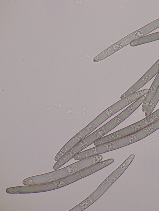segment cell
I'll return each mask as SVG.
<instances>
[{
	"label": "cell",
	"mask_w": 159,
	"mask_h": 211,
	"mask_svg": "<svg viewBox=\"0 0 159 211\" xmlns=\"http://www.w3.org/2000/svg\"><path fill=\"white\" fill-rule=\"evenodd\" d=\"M64 186L61 179L44 183L10 187L7 188L6 191L10 194L31 193L50 191Z\"/></svg>",
	"instance_id": "3957f363"
},
{
	"label": "cell",
	"mask_w": 159,
	"mask_h": 211,
	"mask_svg": "<svg viewBox=\"0 0 159 211\" xmlns=\"http://www.w3.org/2000/svg\"><path fill=\"white\" fill-rule=\"evenodd\" d=\"M104 136L99 129L84 138L66 154L71 159L76 154Z\"/></svg>",
	"instance_id": "ba28073f"
},
{
	"label": "cell",
	"mask_w": 159,
	"mask_h": 211,
	"mask_svg": "<svg viewBox=\"0 0 159 211\" xmlns=\"http://www.w3.org/2000/svg\"><path fill=\"white\" fill-rule=\"evenodd\" d=\"M159 28V18L135 31L133 34L137 40Z\"/></svg>",
	"instance_id": "8fae6325"
},
{
	"label": "cell",
	"mask_w": 159,
	"mask_h": 211,
	"mask_svg": "<svg viewBox=\"0 0 159 211\" xmlns=\"http://www.w3.org/2000/svg\"><path fill=\"white\" fill-rule=\"evenodd\" d=\"M152 123L148 116L141 120L98 139L94 143L95 146L108 143L132 134Z\"/></svg>",
	"instance_id": "7a4b0ae2"
},
{
	"label": "cell",
	"mask_w": 159,
	"mask_h": 211,
	"mask_svg": "<svg viewBox=\"0 0 159 211\" xmlns=\"http://www.w3.org/2000/svg\"><path fill=\"white\" fill-rule=\"evenodd\" d=\"M133 143L131 135L102 144L105 153L115 150Z\"/></svg>",
	"instance_id": "9c48e42d"
},
{
	"label": "cell",
	"mask_w": 159,
	"mask_h": 211,
	"mask_svg": "<svg viewBox=\"0 0 159 211\" xmlns=\"http://www.w3.org/2000/svg\"><path fill=\"white\" fill-rule=\"evenodd\" d=\"M114 161L110 158L101 161L61 179L64 186L90 175L110 164Z\"/></svg>",
	"instance_id": "277c9868"
},
{
	"label": "cell",
	"mask_w": 159,
	"mask_h": 211,
	"mask_svg": "<svg viewBox=\"0 0 159 211\" xmlns=\"http://www.w3.org/2000/svg\"><path fill=\"white\" fill-rule=\"evenodd\" d=\"M134 157V154H131L110 174L89 196L69 211H82L94 203L122 175Z\"/></svg>",
	"instance_id": "6da1fadb"
},
{
	"label": "cell",
	"mask_w": 159,
	"mask_h": 211,
	"mask_svg": "<svg viewBox=\"0 0 159 211\" xmlns=\"http://www.w3.org/2000/svg\"><path fill=\"white\" fill-rule=\"evenodd\" d=\"M159 128V119L132 134L134 143L144 138Z\"/></svg>",
	"instance_id": "30bf717a"
},
{
	"label": "cell",
	"mask_w": 159,
	"mask_h": 211,
	"mask_svg": "<svg viewBox=\"0 0 159 211\" xmlns=\"http://www.w3.org/2000/svg\"><path fill=\"white\" fill-rule=\"evenodd\" d=\"M159 40V32L143 37L130 43L134 46Z\"/></svg>",
	"instance_id": "4fadbf2b"
},
{
	"label": "cell",
	"mask_w": 159,
	"mask_h": 211,
	"mask_svg": "<svg viewBox=\"0 0 159 211\" xmlns=\"http://www.w3.org/2000/svg\"><path fill=\"white\" fill-rule=\"evenodd\" d=\"M124 120V118L120 113L100 127L99 129L104 136L115 128Z\"/></svg>",
	"instance_id": "7c38bea8"
},
{
	"label": "cell",
	"mask_w": 159,
	"mask_h": 211,
	"mask_svg": "<svg viewBox=\"0 0 159 211\" xmlns=\"http://www.w3.org/2000/svg\"><path fill=\"white\" fill-rule=\"evenodd\" d=\"M159 61V59L158 60Z\"/></svg>",
	"instance_id": "2e32d148"
},
{
	"label": "cell",
	"mask_w": 159,
	"mask_h": 211,
	"mask_svg": "<svg viewBox=\"0 0 159 211\" xmlns=\"http://www.w3.org/2000/svg\"><path fill=\"white\" fill-rule=\"evenodd\" d=\"M149 116L151 118L152 123L159 119V109L152 113Z\"/></svg>",
	"instance_id": "9a60e30c"
},
{
	"label": "cell",
	"mask_w": 159,
	"mask_h": 211,
	"mask_svg": "<svg viewBox=\"0 0 159 211\" xmlns=\"http://www.w3.org/2000/svg\"><path fill=\"white\" fill-rule=\"evenodd\" d=\"M92 131L88 126H86L75 135L62 147L55 157V160L57 161L59 160L77 144Z\"/></svg>",
	"instance_id": "52a82bcc"
},
{
	"label": "cell",
	"mask_w": 159,
	"mask_h": 211,
	"mask_svg": "<svg viewBox=\"0 0 159 211\" xmlns=\"http://www.w3.org/2000/svg\"><path fill=\"white\" fill-rule=\"evenodd\" d=\"M148 90V89L146 88L136 92L121 99L105 110L110 117L133 102L147 94Z\"/></svg>",
	"instance_id": "8992f818"
},
{
	"label": "cell",
	"mask_w": 159,
	"mask_h": 211,
	"mask_svg": "<svg viewBox=\"0 0 159 211\" xmlns=\"http://www.w3.org/2000/svg\"><path fill=\"white\" fill-rule=\"evenodd\" d=\"M159 71V61L157 60L151 67L131 87L120 97L122 99L136 92L142 87Z\"/></svg>",
	"instance_id": "5b68a950"
},
{
	"label": "cell",
	"mask_w": 159,
	"mask_h": 211,
	"mask_svg": "<svg viewBox=\"0 0 159 211\" xmlns=\"http://www.w3.org/2000/svg\"><path fill=\"white\" fill-rule=\"evenodd\" d=\"M109 118L110 117L104 110L88 124V126L93 131Z\"/></svg>",
	"instance_id": "5bb4252c"
}]
</instances>
